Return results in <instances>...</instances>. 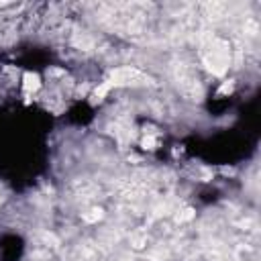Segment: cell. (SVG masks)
<instances>
[{"mask_svg":"<svg viewBox=\"0 0 261 261\" xmlns=\"http://www.w3.org/2000/svg\"><path fill=\"white\" fill-rule=\"evenodd\" d=\"M0 251H2L4 261H16L18 255H20V251H22L20 239H16V237H4L0 241Z\"/></svg>","mask_w":261,"mask_h":261,"instance_id":"6da1fadb","label":"cell"},{"mask_svg":"<svg viewBox=\"0 0 261 261\" xmlns=\"http://www.w3.org/2000/svg\"><path fill=\"white\" fill-rule=\"evenodd\" d=\"M90 116H92V112H90V108H88L86 104H80V106H75V108L69 112V118L75 120V122H86Z\"/></svg>","mask_w":261,"mask_h":261,"instance_id":"7a4b0ae2","label":"cell"}]
</instances>
